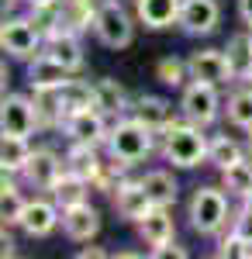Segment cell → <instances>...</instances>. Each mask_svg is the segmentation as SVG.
Wrapping results in <instances>:
<instances>
[{
    "label": "cell",
    "mask_w": 252,
    "mask_h": 259,
    "mask_svg": "<svg viewBox=\"0 0 252 259\" xmlns=\"http://www.w3.org/2000/svg\"><path fill=\"white\" fill-rule=\"evenodd\" d=\"M159 149H162V159L176 166V169H197L200 162H207V145L211 139L204 135V128L194 124V121H180L176 118L170 128L159 132Z\"/></svg>",
    "instance_id": "obj_1"
},
{
    "label": "cell",
    "mask_w": 252,
    "mask_h": 259,
    "mask_svg": "<svg viewBox=\"0 0 252 259\" xmlns=\"http://www.w3.org/2000/svg\"><path fill=\"white\" fill-rule=\"evenodd\" d=\"M155 135H159V132H152L149 124H142L138 118L124 114V118H117L114 124H111V135H107V145H104V149H107L111 159L124 162V166H138V162H145L152 156Z\"/></svg>",
    "instance_id": "obj_2"
},
{
    "label": "cell",
    "mask_w": 252,
    "mask_h": 259,
    "mask_svg": "<svg viewBox=\"0 0 252 259\" xmlns=\"http://www.w3.org/2000/svg\"><path fill=\"white\" fill-rule=\"evenodd\" d=\"M228 197L232 194L225 187H197L194 194H190L187 221H190V228H194L197 235H218L228 225V218H232Z\"/></svg>",
    "instance_id": "obj_3"
},
{
    "label": "cell",
    "mask_w": 252,
    "mask_h": 259,
    "mask_svg": "<svg viewBox=\"0 0 252 259\" xmlns=\"http://www.w3.org/2000/svg\"><path fill=\"white\" fill-rule=\"evenodd\" d=\"M94 35L104 49H128L135 38V21L132 14L121 7V0H104L97 7V18H94Z\"/></svg>",
    "instance_id": "obj_4"
},
{
    "label": "cell",
    "mask_w": 252,
    "mask_h": 259,
    "mask_svg": "<svg viewBox=\"0 0 252 259\" xmlns=\"http://www.w3.org/2000/svg\"><path fill=\"white\" fill-rule=\"evenodd\" d=\"M180 114L187 121H194V124H200V128L214 124L218 114H221V94H218V87L214 83L190 80L183 87V94H180Z\"/></svg>",
    "instance_id": "obj_5"
},
{
    "label": "cell",
    "mask_w": 252,
    "mask_h": 259,
    "mask_svg": "<svg viewBox=\"0 0 252 259\" xmlns=\"http://www.w3.org/2000/svg\"><path fill=\"white\" fill-rule=\"evenodd\" d=\"M0 45L7 56L14 59H35L41 49H45V35L38 31V24L31 18H4V28H0Z\"/></svg>",
    "instance_id": "obj_6"
},
{
    "label": "cell",
    "mask_w": 252,
    "mask_h": 259,
    "mask_svg": "<svg viewBox=\"0 0 252 259\" xmlns=\"http://www.w3.org/2000/svg\"><path fill=\"white\" fill-rule=\"evenodd\" d=\"M38 107L35 100L24 97V94H4L0 100V135H21V139H31L38 132Z\"/></svg>",
    "instance_id": "obj_7"
},
{
    "label": "cell",
    "mask_w": 252,
    "mask_h": 259,
    "mask_svg": "<svg viewBox=\"0 0 252 259\" xmlns=\"http://www.w3.org/2000/svg\"><path fill=\"white\" fill-rule=\"evenodd\" d=\"M62 132H66V139H69V142H83V145H107L111 124H107V114L94 104V107H79V111H73V114H66Z\"/></svg>",
    "instance_id": "obj_8"
},
{
    "label": "cell",
    "mask_w": 252,
    "mask_h": 259,
    "mask_svg": "<svg viewBox=\"0 0 252 259\" xmlns=\"http://www.w3.org/2000/svg\"><path fill=\"white\" fill-rule=\"evenodd\" d=\"M187 66H190V80L214 83V87L235 83L225 49H197V52H190V56H187Z\"/></svg>",
    "instance_id": "obj_9"
},
{
    "label": "cell",
    "mask_w": 252,
    "mask_h": 259,
    "mask_svg": "<svg viewBox=\"0 0 252 259\" xmlns=\"http://www.w3.org/2000/svg\"><path fill=\"white\" fill-rule=\"evenodd\" d=\"M59 225H62V207H59L56 200L35 197V200L24 204V214H21L18 228L28 235V239H49Z\"/></svg>",
    "instance_id": "obj_10"
},
{
    "label": "cell",
    "mask_w": 252,
    "mask_h": 259,
    "mask_svg": "<svg viewBox=\"0 0 252 259\" xmlns=\"http://www.w3.org/2000/svg\"><path fill=\"white\" fill-rule=\"evenodd\" d=\"M111 197H114L117 218H121V221H132V225H138V221L155 207V200L149 197V190H145V183H142V180H124Z\"/></svg>",
    "instance_id": "obj_11"
},
{
    "label": "cell",
    "mask_w": 252,
    "mask_h": 259,
    "mask_svg": "<svg viewBox=\"0 0 252 259\" xmlns=\"http://www.w3.org/2000/svg\"><path fill=\"white\" fill-rule=\"evenodd\" d=\"M62 169H66V159L59 152H52V149H35L28 166L21 169V180L28 187H35V190H52V183L62 177Z\"/></svg>",
    "instance_id": "obj_12"
},
{
    "label": "cell",
    "mask_w": 252,
    "mask_h": 259,
    "mask_svg": "<svg viewBox=\"0 0 252 259\" xmlns=\"http://www.w3.org/2000/svg\"><path fill=\"white\" fill-rule=\"evenodd\" d=\"M221 24V7L218 0H183L180 11V28L187 35H211Z\"/></svg>",
    "instance_id": "obj_13"
},
{
    "label": "cell",
    "mask_w": 252,
    "mask_h": 259,
    "mask_svg": "<svg viewBox=\"0 0 252 259\" xmlns=\"http://www.w3.org/2000/svg\"><path fill=\"white\" fill-rule=\"evenodd\" d=\"M180 11H183V0H135V18L149 31H166L180 24Z\"/></svg>",
    "instance_id": "obj_14"
},
{
    "label": "cell",
    "mask_w": 252,
    "mask_h": 259,
    "mask_svg": "<svg viewBox=\"0 0 252 259\" xmlns=\"http://www.w3.org/2000/svg\"><path fill=\"white\" fill-rule=\"evenodd\" d=\"M62 232L69 242H90L97 239L100 232V211L90 207V200H83L76 207H66L62 211Z\"/></svg>",
    "instance_id": "obj_15"
},
{
    "label": "cell",
    "mask_w": 252,
    "mask_h": 259,
    "mask_svg": "<svg viewBox=\"0 0 252 259\" xmlns=\"http://www.w3.org/2000/svg\"><path fill=\"white\" fill-rule=\"evenodd\" d=\"M69 80H73V73L62 62H56L49 52H38L35 59H28V87L31 90H59Z\"/></svg>",
    "instance_id": "obj_16"
},
{
    "label": "cell",
    "mask_w": 252,
    "mask_h": 259,
    "mask_svg": "<svg viewBox=\"0 0 252 259\" xmlns=\"http://www.w3.org/2000/svg\"><path fill=\"white\" fill-rule=\"evenodd\" d=\"M132 118L149 124L152 132H162V128H170L176 121V107H173V100H166V97L142 94L138 100H132Z\"/></svg>",
    "instance_id": "obj_17"
},
{
    "label": "cell",
    "mask_w": 252,
    "mask_h": 259,
    "mask_svg": "<svg viewBox=\"0 0 252 259\" xmlns=\"http://www.w3.org/2000/svg\"><path fill=\"white\" fill-rule=\"evenodd\" d=\"M41 52H49L56 62H62L69 73H79L83 62H87V56H83V41H79L76 31H56V35H49Z\"/></svg>",
    "instance_id": "obj_18"
},
{
    "label": "cell",
    "mask_w": 252,
    "mask_h": 259,
    "mask_svg": "<svg viewBox=\"0 0 252 259\" xmlns=\"http://www.w3.org/2000/svg\"><path fill=\"white\" fill-rule=\"evenodd\" d=\"M135 228H138V235H142V242H145L149 249H159V245H166V242L176 239L173 214H170V207H159V204H155L152 211L138 221Z\"/></svg>",
    "instance_id": "obj_19"
},
{
    "label": "cell",
    "mask_w": 252,
    "mask_h": 259,
    "mask_svg": "<svg viewBox=\"0 0 252 259\" xmlns=\"http://www.w3.org/2000/svg\"><path fill=\"white\" fill-rule=\"evenodd\" d=\"M94 104L114 121L124 118V114H132V97H128V90L117 80H111V76H104V80L94 83Z\"/></svg>",
    "instance_id": "obj_20"
},
{
    "label": "cell",
    "mask_w": 252,
    "mask_h": 259,
    "mask_svg": "<svg viewBox=\"0 0 252 259\" xmlns=\"http://www.w3.org/2000/svg\"><path fill=\"white\" fill-rule=\"evenodd\" d=\"M90 187H94V183H90L87 177H79V173H73V169H62V177L52 183L49 197L66 211V207H76V204H83V200L90 197Z\"/></svg>",
    "instance_id": "obj_21"
},
{
    "label": "cell",
    "mask_w": 252,
    "mask_h": 259,
    "mask_svg": "<svg viewBox=\"0 0 252 259\" xmlns=\"http://www.w3.org/2000/svg\"><path fill=\"white\" fill-rule=\"evenodd\" d=\"M225 56L232 66V80L235 83H249L252 80V38L249 31H235L228 45H225Z\"/></svg>",
    "instance_id": "obj_22"
},
{
    "label": "cell",
    "mask_w": 252,
    "mask_h": 259,
    "mask_svg": "<svg viewBox=\"0 0 252 259\" xmlns=\"http://www.w3.org/2000/svg\"><path fill=\"white\" fill-rule=\"evenodd\" d=\"M31 142L21 139V135H4V142H0V169L4 173H11V177H21V169L28 166V159H31Z\"/></svg>",
    "instance_id": "obj_23"
},
{
    "label": "cell",
    "mask_w": 252,
    "mask_h": 259,
    "mask_svg": "<svg viewBox=\"0 0 252 259\" xmlns=\"http://www.w3.org/2000/svg\"><path fill=\"white\" fill-rule=\"evenodd\" d=\"M100 166H104L100 145H83V142H73V145H69V152H66V169H73V173H79V177H87L94 183V177L100 173Z\"/></svg>",
    "instance_id": "obj_24"
},
{
    "label": "cell",
    "mask_w": 252,
    "mask_h": 259,
    "mask_svg": "<svg viewBox=\"0 0 252 259\" xmlns=\"http://www.w3.org/2000/svg\"><path fill=\"white\" fill-rule=\"evenodd\" d=\"M142 183H145L149 197H152L159 207H173L176 197H180V183H176V177L170 169H149V173L142 177Z\"/></svg>",
    "instance_id": "obj_25"
},
{
    "label": "cell",
    "mask_w": 252,
    "mask_h": 259,
    "mask_svg": "<svg viewBox=\"0 0 252 259\" xmlns=\"http://www.w3.org/2000/svg\"><path fill=\"white\" fill-rule=\"evenodd\" d=\"M221 187H225L232 197L245 200V197H249V190H252V162L242 156L238 162L225 166V169H221Z\"/></svg>",
    "instance_id": "obj_26"
},
{
    "label": "cell",
    "mask_w": 252,
    "mask_h": 259,
    "mask_svg": "<svg viewBox=\"0 0 252 259\" xmlns=\"http://www.w3.org/2000/svg\"><path fill=\"white\" fill-rule=\"evenodd\" d=\"M24 204H28V197L18 190L11 173H4V190H0V218H4V225H21Z\"/></svg>",
    "instance_id": "obj_27"
},
{
    "label": "cell",
    "mask_w": 252,
    "mask_h": 259,
    "mask_svg": "<svg viewBox=\"0 0 252 259\" xmlns=\"http://www.w3.org/2000/svg\"><path fill=\"white\" fill-rule=\"evenodd\" d=\"M225 114H228V124L242 128V132H249V128H252V83H249V87H238L232 97H228Z\"/></svg>",
    "instance_id": "obj_28"
},
{
    "label": "cell",
    "mask_w": 252,
    "mask_h": 259,
    "mask_svg": "<svg viewBox=\"0 0 252 259\" xmlns=\"http://www.w3.org/2000/svg\"><path fill=\"white\" fill-rule=\"evenodd\" d=\"M242 156H245V149H242L235 139H228V135H214L211 145H207V166H214L218 173H221L225 166L238 162Z\"/></svg>",
    "instance_id": "obj_29"
},
{
    "label": "cell",
    "mask_w": 252,
    "mask_h": 259,
    "mask_svg": "<svg viewBox=\"0 0 252 259\" xmlns=\"http://www.w3.org/2000/svg\"><path fill=\"white\" fill-rule=\"evenodd\" d=\"M59 100H62V111L73 114L79 107H94V83L87 80H69L59 87Z\"/></svg>",
    "instance_id": "obj_30"
},
{
    "label": "cell",
    "mask_w": 252,
    "mask_h": 259,
    "mask_svg": "<svg viewBox=\"0 0 252 259\" xmlns=\"http://www.w3.org/2000/svg\"><path fill=\"white\" fill-rule=\"evenodd\" d=\"M155 80L162 83V87H170V90H183L187 80H190V66H187V59L166 56V59L155 62Z\"/></svg>",
    "instance_id": "obj_31"
},
{
    "label": "cell",
    "mask_w": 252,
    "mask_h": 259,
    "mask_svg": "<svg viewBox=\"0 0 252 259\" xmlns=\"http://www.w3.org/2000/svg\"><path fill=\"white\" fill-rule=\"evenodd\" d=\"M218 256L228 259V256H249V242H242L235 232H228L225 239L218 242Z\"/></svg>",
    "instance_id": "obj_32"
},
{
    "label": "cell",
    "mask_w": 252,
    "mask_h": 259,
    "mask_svg": "<svg viewBox=\"0 0 252 259\" xmlns=\"http://www.w3.org/2000/svg\"><path fill=\"white\" fill-rule=\"evenodd\" d=\"M232 232L242 242H249V245H252V211L245 207V204H242V211H238V214H232Z\"/></svg>",
    "instance_id": "obj_33"
},
{
    "label": "cell",
    "mask_w": 252,
    "mask_h": 259,
    "mask_svg": "<svg viewBox=\"0 0 252 259\" xmlns=\"http://www.w3.org/2000/svg\"><path fill=\"white\" fill-rule=\"evenodd\" d=\"M149 252H152L155 259H170V256H176V259H183L187 256V249H183V245H180V242H166V245H159V249H149Z\"/></svg>",
    "instance_id": "obj_34"
},
{
    "label": "cell",
    "mask_w": 252,
    "mask_h": 259,
    "mask_svg": "<svg viewBox=\"0 0 252 259\" xmlns=\"http://www.w3.org/2000/svg\"><path fill=\"white\" fill-rule=\"evenodd\" d=\"M18 252V242H14V235H11V225H4V235H0V256L11 259Z\"/></svg>",
    "instance_id": "obj_35"
},
{
    "label": "cell",
    "mask_w": 252,
    "mask_h": 259,
    "mask_svg": "<svg viewBox=\"0 0 252 259\" xmlns=\"http://www.w3.org/2000/svg\"><path fill=\"white\" fill-rule=\"evenodd\" d=\"M238 18L245 24H252V0H238Z\"/></svg>",
    "instance_id": "obj_36"
},
{
    "label": "cell",
    "mask_w": 252,
    "mask_h": 259,
    "mask_svg": "<svg viewBox=\"0 0 252 259\" xmlns=\"http://www.w3.org/2000/svg\"><path fill=\"white\" fill-rule=\"evenodd\" d=\"M76 256H79V259H90V256L97 259V256H104V249H79Z\"/></svg>",
    "instance_id": "obj_37"
},
{
    "label": "cell",
    "mask_w": 252,
    "mask_h": 259,
    "mask_svg": "<svg viewBox=\"0 0 252 259\" xmlns=\"http://www.w3.org/2000/svg\"><path fill=\"white\" fill-rule=\"evenodd\" d=\"M28 7H45V4H59V0H24Z\"/></svg>",
    "instance_id": "obj_38"
},
{
    "label": "cell",
    "mask_w": 252,
    "mask_h": 259,
    "mask_svg": "<svg viewBox=\"0 0 252 259\" xmlns=\"http://www.w3.org/2000/svg\"><path fill=\"white\" fill-rule=\"evenodd\" d=\"M245 152L252 156V128H249V139H245Z\"/></svg>",
    "instance_id": "obj_39"
},
{
    "label": "cell",
    "mask_w": 252,
    "mask_h": 259,
    "mask_svg": "<svg viewBox=\"0 0 252 259\" xmlns=\"http://www.w3.org/2000/svg\"><path fill=\"white\" fill-rule=\"evenodd\" d=\"M242 204H245V207H249V211H252V190H249V197L242 200Z\"/></svg>",
    "instance_id": "obj_40"
},
{
    "label": "cell",
    "mask_w": 252,
    "mask_h": 259,
    "mask_svg": "<svg viewBox=\"0 0 252 259\" xmlns=\"http://www.w3.org/2000/svg\"><path fill=\"white\" fill-rule=\"evenodd\" d=\"M249 38H252V24H249Z\"/></svg>",
    "instance_id": "obj_41"
},
{
    "label": "cell",
    "mask_w": 252,
    "mask_h": 259,
    "mask_svg": "<svg viewBox=\"0 0 252 259\" xmlns=\"http://www.w3.org/2000/svg\"><path fill=\"white\" fill-rule=\"evenodd\" d=\"M249 83H252V80H249Z\"/></svg>",
    "instance_id": "obj_42"
}]
</instances>
